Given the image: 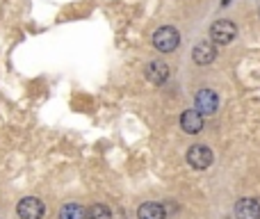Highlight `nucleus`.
<instances>
[{"mask_svg":"<svg viewBox=\"0 0 260 219\" xmlns=\"http://www.w3.org/2000/svg\"><path fill=\"white\" fill-rule=\"evenodd\" d=\"M180 44V35L176 27L171 25H165L160 27V30H155V35H153V46H155L160 53H171V50H176Z\"/></svg>","mask_w":260,"mask_h":219,"instance_id":"nucleus-1","label":"nucleus"},{"mask_svg":"<svg viewBox=\"0 0 260 219\" xmlns=\"http://www.w3.org/2000/svg\"><path fill=\"white\" fill-rule=\"evenodd\" d=\"M16 212H18V217H21V219H41V217H44V212H46V206H44V201H41V199L25 197V199H21V201H18Z\"/></svg>","mask_w":260,"mask_h":219,"instance_id":"nucleus-2","label":"nucleus"},{"mask_svg":"<svg viewBox=\"0 0 260 219\" xmlns=\"http://www.w3.org/2000/svg\"><path fill=\"white\" fill-rule=\"evenodd\" d=\"M187 165L199 171L208 169V167L212 165V151L208 146H203V144H194L187 151Z\"/></svg>","mask_w":260,"mask_h":219,"instance_id":"nucleus-3","label":"nucleus"},{"mask_svg":"<svg viewBox=\"0 0 260 219\" xmlns=\"http://www.w3.org/2000/svg\"><path fill=\"white\" fill-rule=\"evenodd\" d=\"M238 37V27L231 21H215L210 27V39L215 44H231Z\"/></svg>","mask_w":260,"mask_h":219,"instance_id":"nucleus-4","label":"nucleus"},{"mask_svg":"<svg viewBox=\"0 0 260 219\" xmlns=\"http://www.w3.org/2000/svg\"><path fill=\"white\" fill-rule=\"evenodd\" d=\"M217 57V48L210 41H201V44L194 46L192 50V59L199 64V67H206V64H212Z\"/></svg>","mask_w":260,"mask_h":219,"instance_id":"nucleus-5","label":"nucleus"},{"mask_svg":"<svg viewBox=\"0 0 260 219\" xmlns=\"http://www.w3.org/2000/svg\"><path fill=\"white\" fill-rule=\"evenodd\" d=\"M235 215L238 219H260V203L258 199H240L238 203H235Z\"/></svg>","mask_w":260,"mask_h":219,"instance_id":"nucleus-6","label":"nucleus"},{"mask_svg":"<svg viewBox=\"0 0 260 219\" xmlns=\"http://www.w3.org/2000/svg\"><path fill=\"white\" fill-rule=\"evenodd\" d=\"M180 128L189 135L201 133L203 128V114L199 110H185L183 116H180Z\"/></svg>","mask_w":260,"mask_h":219,"instance_id":"nucleus-7","label":"nucleus"},{"mask_svg":"<svg viewBox=\"0 0 260 219\" xmlns=\"http://www.w3.org/2000/svg\"><path fill=\"white\" fill-rule=\"evenodd\" d=\"M217 108H219V99L212 89H201L197 94V110L201 114H212V112H217Z\"/></svg>","mask_w":260,"mask_h":219,"instance_id":"nucleus-8","label":"nucleus"},{"mask_svg":"<svg viewBox=\"0 0 260 219\" xmlns=\"http://www.w3.org/2000/svg\"><path fill=\"white\" fill-rule=\"evenodd\" d=\"M146 78L153 85H165L167 78H169V67L162 59H155V62H151L146 67Z\"/></svg>","mask_w":260,"mask_h":219,"instance_id":"nucleus-9","label":"nucleus"},{"mask_svg":"<svg viewBox=\"0 0 260 219\" xmlns=\"http://www.w3.org/2000/svg\"><path fill=\"white\" fill-rule=\"evenodd\" d=\"M137 217L139 219H167V210L160 203H144L137 208Z\"/></svg>","mask_w":260,"mask_h":219,"instance_id":"nucleus-10","label":"nucleus"},{"mask_svg":"<svg viewBox=\"0 0 260 219\" xmlns=\"http://www.w3.org/2000/svg\"><path fill=\"white\" fill-rule=\"evenodd\" d=\"M59 219H87V210L78 203H67L59 210Z\"/></svg>","mask_w":260,"mask_h":219,"instance_id":"nucleus-11","label":"nucleus"},{"mask_svg":"<svg viewBox=\"0 0 260 219\" xmlns=\"http://www.w3.org/2000/svg\"><path fill=\"white\" fill-rule=\"evenodd\" d=\"M87 219H112V210L103 203H94V206L87 210Z\"/></svg>","mask_w":260,"mask_h":219,"instance_id":"nucleus-12","label":"nucleus"},{"mask_svg":"<svg viewBox=\"0 0 260 219\" xmlns=\"http://www.w3.org/2000/svg\"><path fill=\"white\" fill-rule=\"evenodd\" d=\"M229 3H231V0H224V5H229Z\"/></svg>","mask_w":260,"mask_h":219,"instance_id":"nucleus-13","label":"nucleus"},{"mask_svg":"<svg viewBox=\"0 0 260 219\" xmlns=\"http://www.w3.org/2000/svg\"><path fill=\"white\" fill-rule=\"evenodd\" d=\"M258 14H260V7H258Z\"/></svg>","mask_w":260,"mask_h":219,"instance_id":"nucleus-14","label":"nucleus"}]
</instances>
